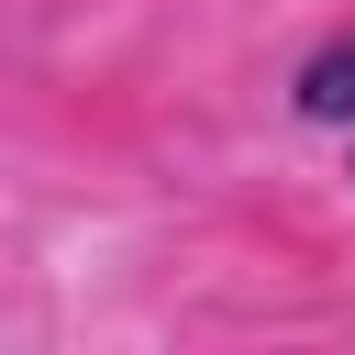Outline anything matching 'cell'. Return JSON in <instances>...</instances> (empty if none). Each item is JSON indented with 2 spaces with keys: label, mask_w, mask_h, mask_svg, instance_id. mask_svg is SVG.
Wrapping results in <instances>:
<instances>
[{
  "label": "cell",
  "mask_w": 355,
  "mask_h": 355,
  "mask_svg": "<svg viewBox=\"0 0 355 355\" xmlns=\"http://www.w3.org/2000/svg\"><path fill=\"white\" fill-rule=\"evenodd\" d=\"M344 178H355V133H344Z\"/></svg>",
  "instance_id": "cell-2"
},
{
  "label": "cell",
  "mask_w": 355,
  "mask_h": 355,
  "mask_svg": "<svg viewBox=\"0 0 355 355\" xmlns=\"http://www.w3.org/2000/svg\"><path fill=\"white\" fill-rule=\"evenodd\" d=\"M288 122H311V133H355V22H333V33L288 67Z\"/></svg>",
  "instance_id": "cell-1"
}]
</instances>
